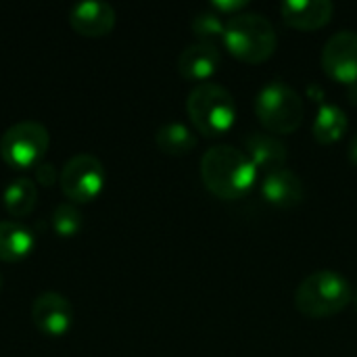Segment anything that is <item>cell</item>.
Masks as SVG:
<instances>
[{
	"label": "cell",
	"instance_id": "6da1fadb",
	"mask_svg": "<svg viewBox=\"0 0 357 357\" xmlns=\"http://www.w3.org/2000/svg\"><path fill=\"white\" fill-rule=\"evenodd\" d=\"M201 178L215 197L234 201L253 188L257 180V167L245 151L222 142L203 153Z\"/></svg>",
	"mask_w": 357,
	"mask_h": 357
},
{
	"label": "cell",
	"instance_id": "7a4b0ae2",
	"mask_svg": "<svg viewBox=\"0 0 357 357\" xmlns=\"http://www.w3.org/2000/svg\"><path fill=\"white\" fill-rule=\"evenodd\" d=\"M354 301L351 282L337 270L307 274L295 291V307L310 318H331Z\"/></svg>",
	"mask_w": 357,
	"mask_h": 357
},
{
	"label": "cell",
	"instance_id": "3957f363",
	"mask_svg": "<svg viewBox=\"0 0 357 357\" xmlns=\"http://www.w3.org/2000/svg\"><path fill=\"white\" fill-rule=\"evenodd\" d=\"M226 48L245 63H261L276 50L278 36L274 23L261 13H236L226 19Z\"/></svg>",
	"mask_w": 357,
	"mask_h": 357
},
{
	"label": "cell",
	"instance_id": "277c9868",
	"mask_svg": "<svg viewBox=\"0 0 357 357\" xmlns=\"http://www.w3.org/2000/svg\"><path fill=\"white\" fill-rule=\"evenodd\" d=\"M186 111L201 134L220 136L236 119V98L224 84L207 79L192 86L186 98Z\"/></svg>",
	"mask_w": 357,
	"mask_h": 357
},
{
	"label": "cell",
	"instance_id": "5b68a950",
	"mask_svg": "<svg viewBox=\"0 0 357 357\" xmlns=\"http://www.w3.org/2000/svg\"><path fill=\"white\" fill-rule=\"evenodd\" d=\"M255 113L272 134L295 132L305 117L303 96L284 79L264 84L255 94Z\"/></svg>",
	"mask_w": 357,
	"mask_h": 357
},
{
	"label": "cell",
	"instance_id": "8992f818",
	"mask_svg": "<svg viewBox=\"0 0 357 357\" xmlns=\"http://www.w3.org/2000/svg\"><path fill=\"white\" fill-rule=\"evenodd\" d=\"M50 134L40 121H19L4 130L0 136V157L17 169L36 167L46 155Z\"/></svg>",
	"mask_w": 357,
	"mask_h": 357
},
{
	"label": "cell",
	"instance_id": "52a82bcc",
	"mask_svg": "<svg viewBox=\"0 0 357 357\" xmlns=\"http://www.w3.org/2000/svg\"><path fill=\"white\" fill-rule=\"evenodd\" d=\"M107 174L105 165L98 157L90 153H77L59 172V184L63 195L73 203H90L94 201L102 186Z\"/></svg>",
	"mask_w": 357,
	"mask_h": 357
},
{
	"label": "cell",
	"instance_id": "ba28073f",
	"mask_svg": "<svg viewBox=\"0 0 357 357\" xmlns=\"http://www.w3.org/2000/svg\"><path fill=\"white\" fill-rule=\"evenodd\" d=\"M322 67L337 82H357V31L339 29L324 42Z\"/></svg>",
	"mask_w": 357,
	"mask_h": 357
},
{
	"label": "cell",
	"instance_id": "9c48e42d",
	"mask_svg": "<svg viewBox=\"0 0 357 357\" xmlns=\"http://www.w3.org/2000/svg\"><path fill=\"white\" fill-rule=\"evenodd\" d=\"M31 322L46 337H63L73 324V307L61 293L46 291L31 303Z\"/></svg>",
	"mask_w": 357,
	"mask_h": 357
},
{
	"label": "cell",
	"instance_id": "30bf717a",
	"mask_svg": "<svg viewBox=\"0 0 357 357\" xmlns=\"http://www.w3.org/2000/svg\"><path fill=\"white\" fill-rule=\"evenodd\" d=\"M115 8L105 0H84L75 2L69 10L71 27L82 36H105L115 27Z\"/></svg>",
	"mask_w": 357,
	"mask_h": 357
},
{
	"label": "cell",
	"instance_id": "8fae6325",
	"mask_svg": "<svg viewBox=\"0 0 357 357\" xmlns=\"http://www.w3.org/2000/svg\"><path fill=\"white\" fill-rule=\"evenodd\" d=\"M245 153L249 155V159L255 163L257 172L264 169L266 174L284 167L287 159H289V149L287 144L272 132H249L245 136Z\"/></svg>",
	"mask_w": 357,
	"mask_h": 357
},
{
	"label": "cell",
	"instance_id": "7c38bea8",
	"mask_svg": "<svg viewBox=\"0 0 357 357\" xmlns=\"http://www.w3.org/2000/svg\"><path fill=\"white\" fill-rule=\"evenodd\" d=\"M261 195L276 207H297L305 197V186L299 174L284 165L266 174L261 182Z\"/></svg>",
	"mask_w": 357,
	"mask_h": 357
},
{
	"label": "cell",
	"instance_id": "4fadbf2b",
	"mask_svg": "<svg viewBox=\"0 0 357 357\" xmlns=\"http://www.w3.org/2000/svg\"><path fill=\"white\" fill-rule=\"evenodd\" d=\"M222 54L218 50L215 44H207V42H195L188 44L180 56H178V71L186 77V79H195V82H207L220 67Z\"/></svg>",
	"mask_w": 357,
	"mask_h": 357
},
{
	"label": "cell",
	"instance_id": "5bb4252c",
	"mask_svg": "<svg viewBox=\"0 0 357 357\" xmlns=\"http://www.w3.org/2000/svg\"><path fill=\"white\" fill-rule=\"evenodd\" d=\"M280 13L291 27L318 29L326 25L335 13L333 0H284Z\"/></svg>",
	"mask_w": 357,
	"mask_h": 357
},
{
	"label": "cell",
	"instance_id": "9a60e30c",
	"mask_svg": "<svg viewBox=\"0 0 357 357\" xmlns=\"http://www.w3.org/2000/svg\"><path fill=\"white\" fill-rule=\"evenodd\" d=\"M33 245L36 236L25 224L17 220L0 222V261H19L27 257Z\"/></svg>",
	"mask_w": 357,
	"mask_h": 357
},
{
	"label": "cell",
	"instance_id": "2e32d148",
	"mask_svg": "<svg viewBox=\"0 0 357 357\" xmlns=\"http://www.w3.org/2000/svg\"><path fill=\"white\" fill-rule=\"evenodd\" d=\"M347 128H349V117L345 109L335 102L324 100L318 107L316 119L312 123V134L318 142L331 144V142H337L347 132Z\"/></svg>",
	"mask_w": 357,
	"mask_h": 357
},
{
	"label": "cell",
	"instance_id": "e0dca14e",
	"mask_svg": "<svg viewBox=\"0 0 357 357\" xmlns=\"http://www.w3.org/2000/svg\"><path fill=\"white\" fill-rule=\"evenodd\" d=\"M36 199H38V188L25 176H19V178L10 180L6 184L4 192H2L4 207H6V211L13 218H25V215H29L33 211V207H36Z\"/></svg>",
	"mask_w": 357,
	"mask_h": 357
},
{
	"label": "cell",
	"instance_id": "ac0fdd59",
	"mask_svg": "<svg viewBox=\"0 0 357 357\" xmlns=\"http://www.w3.org/2000/svg\"><path fill=\"white\" fill-rule=\"evenodd\" d=\"M155 142L163 153L169 155H186L197 146V136L195 132L182 123V121H167L157 128L155 132Z\"/></svg>",
	"mask_w": 357,
	"mask_h": 357
},
{
	"label": "cell",
	"instance_id": "d6986e66",
	"mask_svg": "<svg viewBox=\"0 0 357 357\" xmlns=\"http://www.w3.org/2000/svg\"><path fill=\"white\" fill-rule=\"evenodd\" d=\"M224 27H226V21L222 19L220 13H215L211 8L199 10L190 19V29L195 31V36L199 38V42L215 44V40L224 38Z\"/></svg>",
	"mask_w": 357,
	"mask_h": 357
},
{
	"label": "cell",
	"instance_id": "ffe728a7",
	"mask_svg": "<svg viewBox=\"0 0 357 357\" xmlns=\"http://www.w3.org/2000/svg\"><path fill=\"white\" fill-rule=\"evenodd\" d=\"M50 226L52 230L63 236V238H71L75 236L82 226H84V218L79 213V209L73 205V203H59L54 209H52V215H50Z\"/></svg>",
	"mask_w": 357,
	"mask_h": 357
},
{
	"label": "cell",
	"instance_id": "44dd1931",
	"mask_svg": "<svg viewBox=\"0 0 357 357\" xmlns=\"http://www.w3.org/2000/svg\"><path fill=\"white\" fill-rule=\"evenodd\" d=\"M33 178H36V182L42 184V186H52V184L59 180V174H56V169H54L52 163H42V161H40V163L33 167Z\"/></svg>",
	"mask_w": 357,
	"mask_h": 357
},
{
	"label": "cell",
	"instance_id": "7402d4cb",
	"mask_svg": "<svg viewBox=\"0 0 357 357\" xmlns=\"http://www.w3.org/2000/svg\"><path fill=\"white\" fill-rule=\"evenodd\" d=\"M245 6H247V0H213L211 2V10H215L220 15H228V17L241 13V8H245Z\"/></svg>",
	"mask_w": 357,
	"mask_h": 357
},
{
	"label": "cell",
	"instance_id": "603a6c76",
	"mask_svg": "<svg viewBox=\"0 0 357 357\" xmlns=\"http://www.w3.org/2000/svg\"><path fill=\"white\" fill-rule=\"evenodd\" d=\"M347 153H349V159H351V163H354V165H357V134L354 136V138H351Z\"/></svg>",
	"mask_w": 357,
	"mask_h": 357
},
{
	"label": "cell",
	"instance_id": "cb8c5ba5",
	"mask_svg": "<svg viewBox=\"0 0 357 357\" xmlns=\"http://www.w3.org/2000/svg\"><path fill=\"white\" fill-rule=\"evenodd\" d=\"M310 94H312V96H314V100H318L320 105L324 102V90H318V86H316V84H312V86H310Z\"/></svg>",
	"mask_w": 357,
	"mask_h": 357
},
{
	"label": "cell",
	"instance_id": "d4e9b609",
	"mask_svg": "<svg viewBox=\"0 0 357 357\" xmlns=\"http://www.w3.org/2000/svg\"><path fill=\"white\" fill-rule=\"evenodd\" d=\"M349 98H351V102H357V82L349 84Z\"/></svg>",
	"mask_w": 357,
	"mask_h": 357
},
{
	"label": "cell",
	"instance_id": "484cf974",
	"mask_svg": "<svg viewBox=\"0 0 357 357\" xmlns=\"http://www.w3.org/2000/svg\"><path fill=\"white\" fill-rule=\"evenodd\" d=\"M354 301H356V303H357V293H354Z\"/></svg>",
	"mask_w": 357,
	"mask_h": 357
},
{
	"label": "cell",
	"instance_id": "4316f807",
	"mask_svg": "<svg viewBox=\"0 0 357 357\" xmlns=\"http://www.w3.org/2000/svg\"><path fill=\"white\" fill-rule=\"evenodd\" d=\"M0 287H2V274H0Z\"/></svg>",
	"mask_w": 357,
	"mask_h": 357
}]
</instances>
